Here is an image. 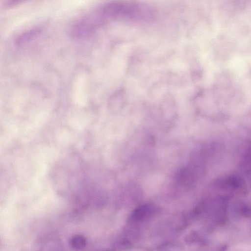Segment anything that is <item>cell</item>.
Instances as JSON below:
<instances>
[{
  "mask_svg": "<svg viewBox=\"0 0 251 251\" xmlns=\"http://www.w3.org/2000/svg\"><path fill=\"white\" fill-rule=\"evenodd\" d=\"M27 0H4L2 3V7L4 9H10L15 7Z\"/></svg>",
  "mask_w": 251,
  "mask_h": 251,
  "instance_id": "cell-6",
  "label": "cell"
},
{
  "mask_svg": "<svg viewBox=\"0 0 251 251\" xmlns=\"http://www.w3.org/2000/svg\"><path fill=\"white\" fill-rule=\"evenodd\" d=\"M104 24L95 11L83 16L71 26L70 33L77 39L88 38L95 33Z\"/></svg>",
  "mask_w": 251,
  "mask_h": 251,
  "instance_id": "cell-2",
  "label": "cell"
},
{
  "mask_svg": "<svg viewBox=\"0 0 251 251\" xmlns=\"http://www.w3.org/2000/svg\"><path fill=\"white\" fill-rule=\"evenodd\" d=\"M235 1L239 3L240 5H242L244 4H245L246 2H248L249 0H235Z\"/></svg>",
  "mask_w": 251,
  "mask_h": 251,
  "instance_id": "cell-7",
  "label": "cell"
},
{
  "mask_svg": "<svg viewBox=\"0 0 251 251\" xmlns=\"http://www.w3.org/2000/svg\"><path fill=\"white\" fill-rule=\"evenodd\" d=\"M155 212L154 207L150 204H144L136 208L130 216L128 222L137 223L147 219Z\"/></svg>",
  "mask_w": 251,
  "mask_h": 251,
  "instance_id": "cell-4",
  "label": "cell"
},
{
  "mask_svg": "<svg viewBox=\"0 0 251 251\" xmlns=\"http://www.w3.org/2000/svg\"><path fill=\"white\" fill-rule=\"evenodd\" d=\"M105 24L113 21L145 22L154 16L153 8L144 2L132 0H117L106 3L95 10Z\"/></svg>",
  "mask_w": 251,
  "mask_h": 251,
  "instance_id": "cell-1",
  "label": "cell"
},
{
  "mask_svg": "<svg viewBox=\"0 0 251 251\" xmlns=\"http://www.w3.org/2000/svg\"><path fill=\"white\" fill-rule=\"evenodd\" d=\"M46 27L44 23H38L32 25L18 33L15 38V42L22 45L27 44L37 38L43 33Z\"/></svg>",
  "mask_w": 251,
  "mask_h": 251,
  "instance_id": "cell-3",
  "label": "cell"
},
{
  "mask_svg": "<svg viewBox=\"0 0 251 251\" xmlns=\"http://www.w3.org/2000/svg\"><path fill=\"white\" fill-rule=\"evenodd\" d=\"M70 247L74 249H80L86 246V240L83 236L75 235L70 240Z\"/></svg>",
  "mask_w": 251,
  "mask_h": 251,
  "instance_id": "cell-5",
  "label": "cell"
}]
</instances>
